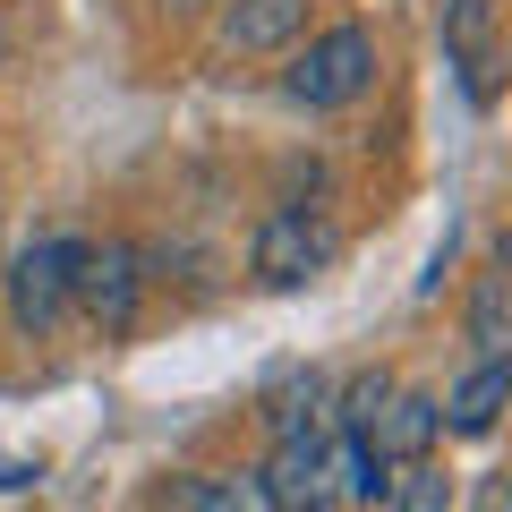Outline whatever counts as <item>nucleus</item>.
I'll list each match as a JSON object with an SVG mask.
<instances>
[{
  "label": "nucleus",
  "mask_w": 512,
  "mask_h": 512,
  "mask_svg": "<svg viewBox=\"0 0 512 512\" xmlns=\"http://www.w3.org/2000/svg\"><path fill=\"white\" fill-rule=\"evenodd\" d=\"M367 86H376V35H367L359 18L325 26L316 43H299L291 69H282V94H291L299 111H342V103H359Z\"/></svg>",
  "instance_id": "obj_1"
},
{
  "label": "nucleus",
  "mask_w": 512,
  "mask_h": 512,
  "mask_svg": "<svg viewBox=\"0 0 512 512\" xmlns=\"http://www.w3.org/2000/svg\"><path fill=\"white\" fill-rule=\"evenodd\" d=\"M137 299H146V274H137V248H128V239H103V248L77 256L69 308L86 316L103 342H128V333H137Z\"/></svg>",
  "instance_id": "obj_2"
},
{
  "label": "nucleus",
  "mask_w": 512,
  "mask_h": 512,
  "mask_svg": "<svg viewBox=\"0 0 512 512\" xmlns=\"http://www.w3.org/2000/svg\"><path fill=\"white\" fill-rule=\"evenodd\" d=\"M77 256H86V239H26L18 265H9V316H18L35 342H43V333H60V316H69Z\"/></svg>",
  "instance_id": "obj_3"
},
{
  "label": "nucleus",
  "mask_w": 512,
  "mask_h": 512,
  "mask_svg": "<svg viewBox=\"0 0 512 512\" xmlns=\"http://www.w3.org/2000/svg\"><path fill=\"white\" fill-rule=\"evenodd\" d=\"M325 265H333V222L316 205H274V214L256 222V274L274 282V291H299Z\"/></svg>",
  "instance_id": "obj_4"
},
{
  "label": "nucleus",
  "mask_w": 512,
  "mask_h": 512,
  "mask_svg": "<svg viewBox=\"0 0 512 512\" xmlns=\"http://www.w3.org/2000/svg\"><path fill=\"white\" fill-rule=\"evenodd\" d=\"M265 495H274L282 512H333L342 504V478H333V436L316 427V436H274V453H265Z\"/></svg>",
  "instance_id": "obj_5"
},
{
  "label": "nucleus",
  "mask_w": 512,
  "mask_h": 512,
  "mask_svg": "<svg viewBox=\"0 0 512 512\" xmlns=\"http://www.w3.org/2000/svg\"><path fill=\"white\" fill-rule=\"evenodd\" d=\"M299 26H308V0H222V52H291Z\"/></svg>",
  "instance_id": "obj_6"
},
{
  "label": "nucleus",
  "mask_w": 512,
  "mask_h": 512,
  "mask_svg": "<svg viewBox=\"0 0 512 512\" xmlns=\"http://www.w3.org/2000/svg\"><path fill=\"white\" fill-rule=\"evenodd\" d=\"M436 436H444V419H436V393H402V384L384 393L376 427H367V444H376V453L393 461V470H402V461H427V453H436Z\"/></svg>",
  "instance_id": "obj_7"
},
{
  "label": "nucleus",
  "mask_w": 512,
  "mask_h": 512,
  "mask_svg": "<svg viewBox=\"0 0 512 512\" xmlns=\"http://www.w3.org/2000/svg\"><path fill=\"white\" fill-rule=\"evenodd\" d=\"M504 402H512V367H504V359H478L470 376L436 402V419H444V436H470V444H478V436H495Z\"/></svg>",
  "instance_id": "obj_8"
},
{
  "label": "nucleus",
  "mask_w": 512,
  "mask_h": 512,
  "mask_svg": "<svg viewBox=\"0 0 512 512\" xmlns=\"http://www.w3.org/2000/svg\"><path fill=\"white\" fill-rule=\"evenodd\" d=\"M444 52L461 60L478 103H495V0H444Z\"/></svg>",
  "instance_id": "obj_9"
},
{
  "label": "nucleus",
  "mask_w": 512,
  "mask_h": 512,
  "mask_svg": "<svg viewBox=\"0 0 512 512\" xmlns=\"http://www.w3.org/2000/svg\"><path fill=\"white\" fill-rule=\"evenodd\" d=\"M470 350H478V359H504V350H512V299H504V274H478V282H470Z\"/></svg>",
  "instance_id": "obj_10"
},
{
  "label": "nucleus",
  "mask_w": 512,
  "mask_h": 512,
  "mask_svg": "<svg viewBox=\"0 0 512 512\" xmlns=\"http://www.w3.org/2000/svg\"><path fill=\"white\" fill-rule=\"evenodd\" d=\"M384 512H453V478H444V461H402L393 470V487H384Z\"/></svg>",
  "instance_id": "obj_11"
},
{
  "label": "nucleus",
  "mask_w": 512,
  "mask_h": 512,
  "mask_svg": "<svg viewBox=\"0 0 512 512\" xmlns=\"http://www.w3.org/2000/svg\"><path fill=\"white\" fill-rule=\"evenodd\" d=\"M384 393H393V376H350V393H342V436H367L376 427V410H384Z\"/></svg>",
  "instance_id": "obj_12"
},
{
  "label": "nucleus",
  "mask_w": 512,
  "mask_h": 512,
  "mask_svg": "<svg viewBox=\"0 0 512 512\" xmlns=\"http://www.w3.org/2000/svg\"><path fill=\"white\" fill-rule=\"evenodd\" d=\"M205 512H282V504L265 495L256 470H239V478H214V487H205Z\"/></svg>",
  "instance_id": "obj_13"
},
{
  "label": "nucleus",
  "mask_w": 512,
  "mask_h": 512,
  "mask_svg": "<svg viewBox=\"0 0 512 512\" xmlns=\"http://www.w3.org/2000/svg\"><path fill=\"white\" fill-rule=\"evenodd\" d=\"M478 512H504V478H487V487H478Z\"/></svg>",
  "instance_id": "obj_14"
},
{
  "label": "nucleus",
  "mask_w": 512,
  "mask_h": 512,
  "mask_svg": "<svg viewBox=\"0 0 512 512\" xmlns=\"http://www.w3.org/2000/svg\"><path fill=\"white\" fill-rule=\"evenodd\" d=\"M0 60H9V26H0Z\"/></svg>",
  "instance_id": "obj_15"
}]
</instances>
